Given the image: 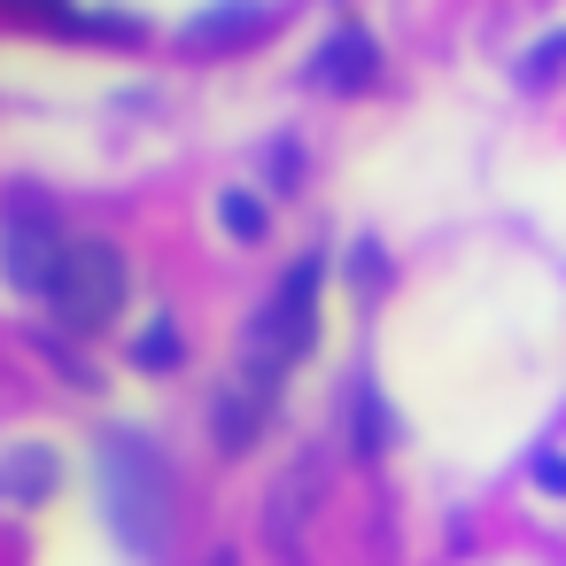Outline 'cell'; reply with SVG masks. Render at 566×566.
I'll use <instances>...</instances> for the list:
<instances>
[{"instance_id": "4fadbf2b", "label": "cell", "mask_w": 566, "mask_h": 566, "mask_svg": "<svg viewBox=\"0 0 566 566\" xmlns=\"http://www.w3.org/2000/svg\"><path fill=\"white\" fill-rule=\"evenodd\" d=\"M9 17H32V24H55V32H71V0H0Z\"/></svg>"}, {"instance_id": "6da1fadb", "label": "cell", "mask_w": 566, "mask_h": 566, "mask_svg": "<svg viewBox=\"0 0 566 566\" xmlns=\"http://www.w3.org/2000/svg\"><path fill=\"white\" fill-rule=\"evenodd\" d=\"M318 256H295L287 272H280V287L249 311V326H241V373L249 380H264V388H280L295 365H303V349H311V326H318Z\"/></svg>"}, {"instance_id": "8fae6325", "label": "cell", "mask_w": 566, "mask_h": 566, "mask_svg": "<svg viewBox=\"0 0 566 566\" xmlns=\"http://www.w3.org/2000/svg\"><path fill=\"white\" fill-rule=\"evenodd\" d=\"M71 32H78V40H117V48H140V40H148V24H140L133 9H94V17H71Z\"/></svg>"}, {"instance_id": "8992f818", "label": "cell", "mask_w": 566, "mask_h": 566, "mask_svg": "<svg viewBox=\"0 0 566 566\" xmlns=\"http://www.w3.org/2000/svg\"><path fill=\"white\" fill-rule=\"evenodd\" d=\"M303 78H311L318 94H365V86L380 78V48H373V32H365V24H342V32H326V40L311 48Z\"/></svg>"}, {"instance_id": "52a82bcc", "label": "cell", "mask_w": 566, "mask_h": 566, "mask_svg": "<svg viewBox=\"0 0 566 566\" xmlns=\"http://www.w3.org/2000/svg\"><path fill=\"white\" fill-rule=\"evenodd\" d=\"M40 496H55V450L40 442L0 450V512H32Z\"/></svg>"}, {"instance_id": "9c48e42d", "label": "cell", "mask_w": 566, "mask_h": 566, "mask_svg": "<svg viewBox=\"0 0 566 566\" xmlns=\"http://www.w3.org/2000/svg\"><path fill=\"white\" fill-rule=\"evenodd\" d=\"M140 373H171L179 357H187V334H179V318H148L140 334H133V349H125Z\"/></svg>"}, {"instance_id": "2e32d148", "label": "cell", "mask_w": 566, "mask_h": 566, "mask_svg": "<svg viewBox=\"0 0 566 566\" xmlns=\"http://www.w3.org/2000/svg\"><path fill=\"white\" fill-rule=\"evenodd\" d=\"M535 489L566 496V450H543V458H535Z\"/></svg>"}, {"instance_id": "3957f363", "label": "cell", "mask_w": 566, "mask_h": 566, "mask_svg": "<svg viewBox=\"0 0 566 566\" xmlns=\"http://www.w3.org/2000/svg\"><path fill=\"white\" fill-rule=\"evenodd\" d=\"M63 256H71V241H63L55 202H40L32 187L9 195V210H0V272H9V287H24V295H55Z\"/></svg>"}, {"instance_id": "ac0fdd59", "label": "cell", "mask_w": 566, "mask_h": 566, "mask_svg": "<svg viewBox=\"0 0 566 566\" xmlns=\"http://www.w3.org/2000/svg\"><path fill=\"white\" fill-rule=\"evenodd\" d=\"M210 566H233V558H210Z\"/></svg>"}, {"instance_id": "30bf717a", "label": "cell", "mask_w": 566, "mask_h": 566, "mask_svg": "<svg viewBox=\"0 0 566 566\" xmlns=\"http://www.w3.org/2000/svg\"><path fill=\"white\" fill-rule=\"evenodd\" d=\"M218 226H226L233 241H264V233H272V210H264L256 187H226V195H218Z\"/></svg>"}, {"instance_id": "9a60e30c", "label": "cell", "mask_w": 566, "mask_h": 566, "mask_svg": "<svg viewBox=\"0 0 566 566\" xmlns=\"http://www.w3.org/2000/svg\"><path fill=\"white\" fill-rule=\"evenodd\" d=\"M349 427H357V450H373V442H380V403H373V396H357Z\"/></svg>"}, {"instance_id": "5bb4252c", "label": "cell", "mask_w": 566, "mask_h": 566, "mask_svg": "<svg viewBox=\"0 0 566 566\" xmlns=\"http://www.w3.org/2000/svg\"><path fill=\"white\" fill-rule=\"evenodd\" d=\"M349 272H357V287H388V264H380V241H357V249H349Z\"/></svg>"}, {"instance_id": "7a4b0ae2", "label": "cell", "mask_w": 566, "mask_h": 566, "mask_svg": "<svg viewBox=\"0 0 566 566\" xmlns=\"http://www.w3.org/2000/svg\"><path fill=\"white\" fill-rule=\"evenodd\" d=\"M102 504H109L117 543L156 551L171 527V465L140 434H102Z\"/></svg>"}, {"instance_id": "5b68a950", "label": "cell", "mask_w": 566, "mask_h": 566, "mask_svg": "<svg viewBox=\"0 0 566 566\" xmlns=\"http://www.w3.org/2000/svg\"><path fill=\"white\" fill-rule=\"evenodd\" d=\"M264 24H272V0H202L195 17H179L171 48L179 55H233V48L264 40Z\"/></svg>"}, {"instance_id": "e0dca14e", "label": "cell", "mask_w": 566, "mask_h": 566, "mask_svg": "<svg viewBox=\"0 0 566 566\" xmlns=\"http://www.w3.org/2000/svg\"><path fill=\"white\" fill-rule=\"evenodd\" d=\"M272 179H280V187H295V179H303V156H295L287 140H272Z\"/></svg>"}, {"instance_id": "277c9868", "label": "cell", "mask_w": 566, "mask_h": 566, "mask_svg": "<svg viewBox=\"0 0 566 566\" xmlns=\"http://www.w3.org/2000/svg\"><path fill=\"white\" fill-rule=\"evenodd\" d=\"M48 303H55V318L71 334H102L125 311V256H117V241H71Z\"/></svg>"}, {"instance_id": "ba28073f", "label": "cell", "mask_w": 566, "mask_h": 566, "mask_svg": "<svg viewBox=\"0 0 566 566\" xmlns=\"http://www.w3.org/2000/svg\"><path fill=\"white\" fill-rule=\"evenodd\" d=\"M264 411H272V388H264V380H249V373H233V380H226V396H218V411H210L218 450H249V442H256V427H264Z\"/></svg>"}, {"instance_id": "7c38bea8", "label": "cell", "mask_w": 566, "mask_h": 566, "mask_svg": "<svg viewBox=\"0 0 566 566\" xmlns=\"http://www.w3.org/2000/svg\"><path fill=\"white\" fill-rule=\"evenodd\" d=\"M558 71H566V32H551V40H535L520 55V86H551Z\"/></svg>"}]
</instances>
